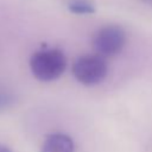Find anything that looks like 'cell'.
I'll return each mask as SVG.
<instances>
[{
	"mask_svg": "<svg viewBox=\"0 0 152 152\" xmlns=\"http://www.w3.org/2000/svg\"><path fill=\"white\" fill-rule=\"evenodd\" d=\"M7 97H6V95L4 96V95H0V107H2V106H6V103H7Z\"/></svg>",
	"mask_w": 152,
	"mask_h": 152,
	"instance_id": "obj_6",
	"label": "cell"
},
{
	"mask_svg": "<svg viewBox=\"0 0 152 152\" xmlns=\"http://www.w3.org/2000/svg\"><path fill=\"white\" fill-rule=\"evenodd\" d=\"M0 152H11V150L5 145H0Z\"/></svg>",
	"mask_w": 152,
	"mask_h": 152,
	"instance_id": "obj_7",
	"label": "cell"
},
{
	"mask_svg": "<svg viewBox=\"0 0 152 152\" xmlns=\"http://www.w3.org/2000/svg\"><path fill=\"white\" fill-rule=\"evenodd\" d=\"M125 44L126 32L119 25H106L101 27L93 38L94 50L103 58L120 53Z\"/></svg>",
	"mask_w": 152,
	"mask_h": 152,
	"instance_id": "obj_3",
	"label": "cell"
},
{
	"mask_svg": "<svg viewBox=\"0 0 152 152\" xmlns=\"http://www.w3.org/2000/svg\"><path fill=\"white\" fill-rule=\"evenodd\" d=\"M68 8L76 14H93L95 12L94 4L89 0H70L68 2Z\"/></svg>",
	"mask_w": 152,
	"mask_h": 152,
	"instance_id": "obj_5",
	"label": "cell"
},
{
	"mask_svg": "<svg viewBox=\"0 0 152 152\" xmlns=\"http://www.w3.org/2000/svg\"><path fill=\"white\" fill-rule=\"evenodd\" d=\"M72 75L84 86L101 83L108 72L106 59L100 55H84L78 57L72 64Z\"/></svg>",
	"mask_w": 152,
	"mask_h": 152,
	"instance_id": "obj_2",
	"label": "cell"
},
{
	"mask_svg": "<svg viewBox=\"0 0 152 152\" xmlns=\"http://www.w3.org/2000/svg\"><path fill=\"white\" fill-rule=\"evenodd\" d=\"M42 152H74V141L63 133L49 134L43 142Z\"/></svg>",
	"mask_w": 152,
	"mask_h": 152,
	"instance_id": "obj_4",
	"label": "cell"
},
{
	"mask_svg": "<svg viewBox=\"0 0 152 152\" xmlns=\"http://www.w3.org/2000/svg\"><path fill=\"white\" fill-rule=\"evenodd\" d=\"M33 76L43 82H51L61 77L66 68V58L59 49H43L30 58Z\"/></svg>",
	"mask_w": 152,
	"mask_h": 152,
	"instance_id": "obj_1",
	"label": "cell"
}]
</instances>
